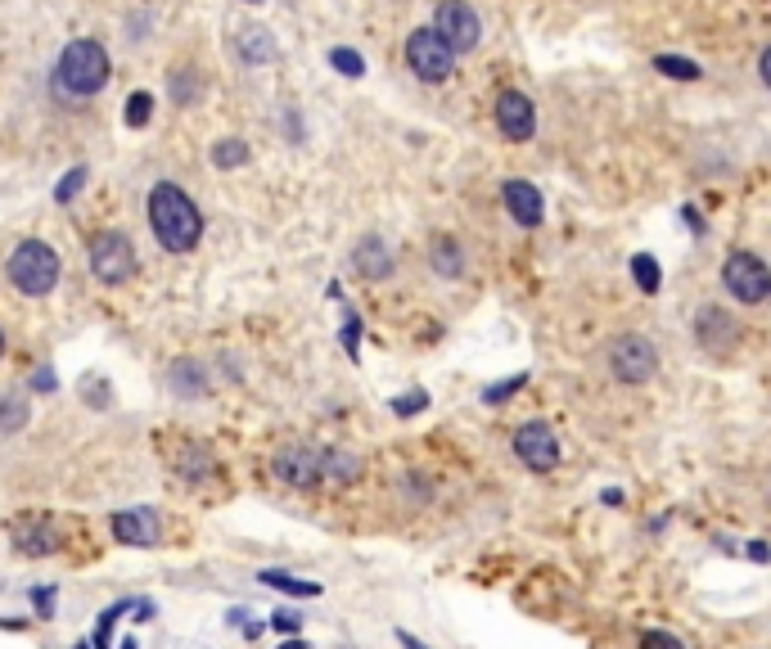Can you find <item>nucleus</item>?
Wrapping results in <instances>:
<instances>
[{"label":"nucleus","mask_w":771,"mask_h":649,"mask_svg":"<svg viewBox=\"0 0 771 649\" xmlns=\"http://www.w3.org/2000/svg\"><path fill=\"white\" fill-rule=\"evenodd\" d=\"M150 226H154V235H159V244L167 248V253H195V244L204 235L199 208L185 198V190H176L167 181L150 190Z\"/></svg>","instance_id":"1"},{"label":"nucleus","mask_w":771,"mask_h":649,"mask_svg":"<svg viewBox=\"0 0 771 649\" xmlns=\"http://www.w3.org/2000/svg\"><path fill=\"white\" fill-rule=\"evenodd\" d=\"M10 280L19 293L28 298H45L55 284H59V253L51 244H41V239H23L14 244V253H10Z\"/></svg>","instance_id":"2"},{"label":"nucleus","mask_w":771,"mask_h":649,"mask_svg":"<svg viewBox=\"0 0 771 649\" xmlns=\"http://www.w3.org/2000/svg\"><path fill=\"white\" fill-rule=\"evenodd\" d=\"M59 82L73 95H95L109 82V55L100 41H73L59 55Z\"/></svg>","instance_id":"3"},{"label":"nucleus","mask_w":771,"mask_h":649,"mask_svg":"<svg viewBox=\"0 0 771 649\" xmlns=\"http://www.w3.org/2000/svg\"><path fill=\"white\" fill-rule=\"evenodd\" d=\"M86 258H90V271L100 275L105 284H127L135 275V248L122 230H100L90 235L86 244Z\"/></svg>","instance_id":"4"},{"label":"nucleus","mask_w":771,"mask_h":649,"mask_svg":"<svg viewBox=\"0 0 771 649\" xmlns=\"http://www.w3.org/2000/svg\"><path fill=\"white\" fill-rule=\"evenodd\" d=\"M609 370L618 383H650L659 370V353L645 334H618L609 343Z\"/></svg>","instance_id":"5"},{"label":"nucleus","mask_w":771,"mask_h":649,"mask_svg":"<svg viewBox=\"0 0 771 649\" xmlns=\"http://www.w3.org/2000/svg\"><path fill=\"white\" fill-rule=\"evenodd\" d=\"M721 284H727V293L736 298V303L753 307L771 293V271L758 253H731L727 262H721Z\"/></svg>","instance_id":"6"},{"label":"nucleus","mask_w":771,"mask_h":649,"mask_svg":"<svg viewBox=\"0 0 771 649\" xmlns=\"http://www.w3.org/2000/svg\"><path fill=\"white\" fill-rule=\"evenodd\" d=\"M452 60H456V55H452L447 41L433 32V28H420V32L406 36V64H411L415 77L443 82V77H452Z\"/></svg>","instance_id":"7"},{"label":"nucleus","mask_w":771,"mask_h":649,"mask_svg":"<svg viewBox=\"0 0 771 649\" xmlns=\"http://www.w3.org/2000/svg\"><path fill=\"white\" fill-rule=\"evenodd\" d=\"M433 32L447 41L452 55H465V50H474L478 36H484V23H478V14L465 6V0H443L438 14H433Z\"/></svg>","instance_id":"8"},{"label":"nucleus","mask_w":771,"mask_h":649,"mask_svg":"<svg viewBox=\"0 0 771 649\" xmlns=\"http://www.w3.org/2000/svg\"><path fill=\"white\" fill-rule=\"evenodd\" d=\"M514 456L533 469V474H551L560 465V437L551 424H523L514 433Z\"/></svg>","instance_id":"9"},{"label":"nucleus","mask_w":771,"mask_h":649,"mask_svg":"<svg viewBox=\"0 0 771 649\" xmlns=\"http://www.w3.org/2000/svg\"><path fill=\"white\" fill-rule=\"evenodd\" d=\"M275 478L289 483V487H316L321 483V452H312V446H284V452L275 456Z\"/></svg>","instance_id":"10"},{"label":"nucleus","mask_w":771,"mask_h":649,"mask_svg":"<svg viewBox=\"0 0 771 649\" xmlns=\"http://www.w3.org/2000/svg\"><path fill=\"white\" fill-rule=\"evenodd\" d=\"M497 122H501V131L510 136V140H533V131H537V113H533V99L528 95H519V90H506L501 99H497Z\"/></svg>","instance_id":"11"},{"label":"nucleus","mask_w":771,"mask_h":649,"mask_svg":"<svg viewBox=\"0 0 771 649\" xmlns=\"http://www.w3.org/2000/svg\"><path fill=\"white\" fill-rule=\"evenodd\" d=\"M109 528H113V537H118L122 545H140V551L159 545V515H154L150 506H135V510H127V515H113Z\"/></svg>","instance_id":"12"},{"label":"nucleus","mask_w":771,"mask_h":649,"mask_svg":"<svg viewBox=\"0 0 771 649\" xmlns=\"http://www.w3.org/2000/svg\"><path fill=\"white\" fill-rule=\"evenodd\" d=\"M695 338L708 347V353L727 357V353H731V343H736V325H731V316H727V312L704 307V312L695 316Z\"/></svg>","instance_id":"13"},{"label":"nucleus","mask_w":771,"mask_h":649,"mask_svg":"<svg viewBox=\"0 0 771 649\" xmlns=\"http://www.w3.org/2000/svg\"><path fill=\"white\" fill-rule=\"evenodd\" d=\"M501 198H506V208H510V217L519 226H537L542 221V194L528 185V181H506Z\"/></svg>","instance_id":"14"},{"label":"nucleus","mask_w":771,"mask_h":649,"mask_svg":"<svg viewBox=\"0 0 771 649\" xmlns=\"http://www.w3.org/2000/svg\"><path fill=\"white\" fill-rule=\"evenodd\" d=\"M14 545H19V555L41 560V555L59 551V537H55V528H51V523H23V528L14 532Z\"/></svg>","instance_id":"15"},{"label":"nucleus","mask_w":771,"mask_h":649,"mask_svg":"<svg viewBox=\"0 0 771 649\" xmlns=\"http://www.w3.org/2000/svg\"><path fill=\"white\" fill-rule=\"evenodd\" d=\"M357 271L366 275V280H383L393 271V258H389V248H383V239H361V248H357Z\"/></svg>","instance_id":"16"},{"label":"nucleus","mask_w":771,"mask_h":649,"mask_svg":"<svg viewBox=\"0 0 771 649\" xmlns=\"http://www.w3.org/2000/svg\"><path fill=\"white\" fill-rule=\"evenodd\" d=\"M258 582H262V586H271V591H280V595H294V601H303V595H307V601H316V595H321V586H316V582H303V577L284 573V569H262V573H258Z\"/></svg>","instance_id":"17"},{"label":"nucleus","mask_w":771,"mask_h":649,"mask_svg":"<svg viewBox=\"0 0 771 649\" xmlns=\"http://www.w3.org/2000/svg\"><path fill=\"white\" fill-rule=\"evenodd\" d=\"M361 474V461L352 452H325L321 456V478H334V483H352Z\"/></svg>","instance_id":"18"},{"label":"nucleus","mask_w":771,"mask_h":649,"mask_svg":"<svg viewBox=\"0 0 771 649\" xmlns=\"http://www.w3.org/2000/svg\"><path fill=\"white\" fill-rule=\"evenodd\" d=\"M122 614H131V601H113L100 614V627H95V636H90V649H113V627L122 623Z\"/></svg>","instance_id":"19"},{"label":"nucleus","mask_w":771,"mask_h":649,"mask_svg":"<svg viewBox=\"0 0 771 649\" xmlns=\"http://www.w3.org/2000/svg\"><path fill=\"white\" fill-rule=\"evenodd\" d=\"M239 50H245V60H253V64H262V60H271V32H262V28H245L239 32Z\"/></svg>","instance_id":"20"},{"label":"nucleus","mask_w":771,"mask_h":649,"mask_svg":"<svg viewBox=\"0 0 771 649\" xmlns=\"http://www.w3.org/2000/svg\"><path fill=\"white\" fill-rule=\"evenodd\" d=\"M23 424H28V402H23V397H0V429L19 433Z\"/></svg>","instance_id":"21"},{"label":"nucleus","mask_w":771,"mask_h":649,"mask_svg":"<svg viewBox=\"0 0 771 649\" xmlns=\"http://www.w3.org/2000/svg\"><path fill=\"white\" fill-rule=\"evenodd\" d=\"M632 275H637V284H641V293H659V284H663L659 262H654L650 253H637V258H632Z\"/></svg>","instance_id":"22"},{"label":"nucleus","mask_w":771,"mask_h":649,"mask_svg":"<svg viewBox=\"0 0 771 649\" xmlns=\"http://www.w3.org/2000/svg\"><path fill=\"white\" fill-rule=\"evenodd\" d=\"M654 68L667 73V77H677V82H695V77H699V64H691V60H682V55H659Z\"/></svg>","instance_id":"23"},{"label":"nucleus","mask_w":771,"mask_h":649,"mask_svg":"<svg viewBox=\"0 0 771 649\" xmlns=\"http://www.w3.org/2000/svg\"><path fill=\"white\" fill-rule=\"evenodd\" d=\"M523 383H528V375H510V379H501V383H488V388H484V402H488V407H501V402H510V397H514Z\"/></svg>","instance_id":"24"},{"label":"nucleus","mask_w":771,"mask_h":649,"mask_svg":"<svg viewBox=\"0 0 771 649\" xmlns=\"http://www.w3.org/2000/svg\"><path fill=\"white\" fill-rule=\"evenodd\" d=\"M249 159V149H245V140H221L217 149H213V163L217 167H239Z\"/></svg>","instance_id":"25"},{"label":"nucleus","mask_w":771,"mask_h":649,"mask_svg":"<svg viewBox=\"0 0 771 649\" xmlns=\"http://www.w3.org/2000/svg\"><path fill=\"white\" fill-rule=\"evenodd\" d=\"M433 267H438L443 275H460V258H456V244H452V239H438V244H433Z\"/></svg>","instance_id":"26"},{"label":"nucleus","mask_w":771,"mask_h":649,"mask_svg":"<svg viewBox=\"0 0 771 649\" xmlns=\"http://www.w3.org/2000/svg\"><path fill=\"white\" fill-rule=\"evenodd\" d=\"M150 109H154L150 90H135V95L127 99V122H131V127H144V122H150Z\"/></svg>","instance_id":"27"},{"label":"nucleus","mask_w":771,"mask_h":649,"mask_svg":"<svg viewBox=\"0 0 771 649\" xmlns=\"http://www.w3.org/2000/svg\"><path fill=\"white\" fill-rule=\"evenodd\" d=\"M329 64L339 68L344 77H361V73H366V64H361L357 50H329Z\"/></svg>","instance_id":"28"},{"label":"nucleus","mask_w":771,"mask_h":649,"mask_svg":"<svg viewBox=\"0 0 771 649\" xmlns=\"http://www.w3.org/2000/svg\"><path fill=\"white\" fill-rule=\"evenodd\" d=\"M55 605H59V591H55V586H32V609H36V618H55Z\"/></svg>","instance_id":"29"},{"label":"nucleus","mask_w":771,"mask_h":649,"mask_svg":"<svg viewBox=\"0 0 771 649\" xmlns=\"http://www.w3.org/2000/svg\"><path fill=\"white\" fill-rule=\"evenodd\" d=\"M82 185H86V167H73V172H68V176L59 181V190H55V198H59V204H68V198H73V194H77Z\"/></svg>","instance_id":"30"},{"label":"nucleus","mask_w":771,"mask_h":649,"mask_svg":"<svg viewBox=\"0 0 771 649\" xmlns=\"http://www.w3.org/2000/svg\"><path fill=\"white\" fill-rule=\"evenodd\" d=\"M641 649H686L677 636H667V631H645L641 636Z\"/></svg>","instance_id":"31"},{"label":"nucleus","mask_w":771,"mask_h":649,"mask_svg":"<svg viewBox=\"0 0 771 649\" xmlns=\"http://www.w3.org/2000/svg\"><path fill=\"white\" fill-rule=\"evenodd\" d=\"M424 407H428V397H424V392H406V397H398V402H393L398 415H415V411H424Z\"/></svg>","instance_id":"32"},{"label":"nucleus","mask_w":771,"mask_h":649,"mask_svg":"<svg viewBox=\"0 0 771 649\" xmlns=\"http://www.w3.org/2000/svg\"><path fill=\"white\" fill-rule=\"evenodd\" d=\"M267 623H271L275 631H298V627H303V618H298V614H284V609H280V614H271Z\"/></svg>","instance_id":"33"},{"label":"nucleus","mask_w":771,"mask_h":649,"mask_svg":"<svg viewBox=\"0 0 771 649\" xmlns=\"http://www.w3.org/2000/svg\"><path fill=\"white\" fill-rule=\"evenodd\" d=\"M357 338H361V321L348 316V325H344V347H348V357H357Z\"/></svg>","instance_id":"34"},{"label":"nucleus","mask_w":771,"mask_h":649,"mask_svg":"<svg viewBox=\"0 0 771 649\" xmlns=\"http://www.w3.org/2000/svg\"><path fill=\"white\" fill-rule=\"evenodd\" d=\"M32 388H36V392H45V388H51V392H55V388H59L55 370H36V375H32Z\"/></svg>","instance_id":"35"},{"label":"nucleus","mask_w":771,"mask_h":649,"mask_svg":"<svg viewBox=\"0 0 771 649\" xmlns=\"http://www.w3.org/2000/svg\"><path fill=\"white\" fill-rule=\"evenodd\" d=\"M131 609H135V614H131L135 623H150V618H154V601H131Z\"/></svg>","instance_id":"36"},{"label":"nucleus","mask_w":771,"mask_h":649,"mask_svg":"<svg viewBox=\"0 0 771 649\" xmlns=\"http://www.w3.org/2000/svg\"><path fill=\"white\" fill-rule=\"evenodd\" d=\"M749 560H753V564H767V541H758V537L749 541Z\"/></svg>","instance_id":"37"},{"label":"nucleus","mask_w":771,"mask_h":649,"mask_svg":"<svg viewBox=\"0 0 771 649\" xmlns=\"http://www.w3.org/2000/svg\"><path fill=\"white\" fill-rule=\"evenodd\" d=\"M600 501H605V506H622V491H618V487H605Z\"/></svg>","instance_id":"38"},{"label":"nucleus","mask_w":771,"mask_h":649,"mask_svg":"<svg viewBox=\"0 0 771 649\" xmlns=\"http://www.w3.org/2000/svg\"><path fill=\"white\" fill-rule=\"evenodd\" d=\"M245 614H249V609H230V614H226V627H245V623H249Z\"/></svg>","instance_id":"39"},{"label":"nucleus","mask_w":771,"mask_h":649,"mask_svg":"<svg viewBox=\"0 0 771 649\" xmlns=\"http://www.w3.org/2000/svg\"><path fill=\"white\" fill-rule=\"evenodd\" d=\"M398 640H402V649H428V645H424V640H415L411 631H398Z\"/></svg>","instance_id":"40"},{"label":"nucleus","mask_w":771,"mask_h":649,"mask_svg":"<svg viewBox=\"0 0 771 649\" xmlns=\"http://www.w3.org/2000/svg\"><path fill=\"white\" fill-rule=\"evenodd\" d=\"M239 631H245V636H249V640H258V636H262V631H267V623H245V627H239Z\"/></svg>","instance_id":"41"},{"label":"nucleus","mask_w":771,"mask_h":649,"mask_svg":"<svg viewBox=\"0 0 771 649\" xmlns=\"http://www.w3.org/2000/svg\"><path fill=\"white\" fill-rule=\"evenodd\" d=\"M280 649H307V645H303V640H284Z\"/></svg>","instance_id":"42"},{"label":"nucleus","mask_w":771,"mask_h":649,"mask_svg":"<svg viewBox=\"0 0 771 649\" xmlns=\"http://www.w3.org/2000/svg\"><path fill=\"white\" fill-rule=\"evenodd\" d=\"M113 649H140V645H135V640L127 636V640H122V645H113Z\"/></svg>","instance_id":"43"},{"label":"nucleus","mask_w":771,"mask_h":649,"mask_svg":"<svg viewBox=\"0 0 771 649\" xmlns=\"http://www.w3.org/2000/svg\"><path fill=\"white\" fill-rule=\"evenodd\" d=\"M73 649H90V640H77V645H73Z\"/></svg>","instance_id":"44"},{"label":"nucleus","mask_w":771,"mask_h":649,"mask_svg":"<svg viewBox=\"0 0 771 649\" xmlns=\"http://www.w3.org/2000/svg\"><path fill=\"white\" fill-rule=\"evenodd\" d=\"M0 353H6V338H0Z\"/></svg>","instance_id":"45"},{"label":"nucleus","mask_w":771,"mask_h":649,"mask_svg":"<svg viewBox=\"0 0 771 649\" xmlns=\"http://www.w3.org/2000/svg\"><path fill=\"white\" fill-rule=\"evenodd\" d=\"M249 6H262V0H249Z\"/></svg>","instance_id":"46"}]
</instances>
